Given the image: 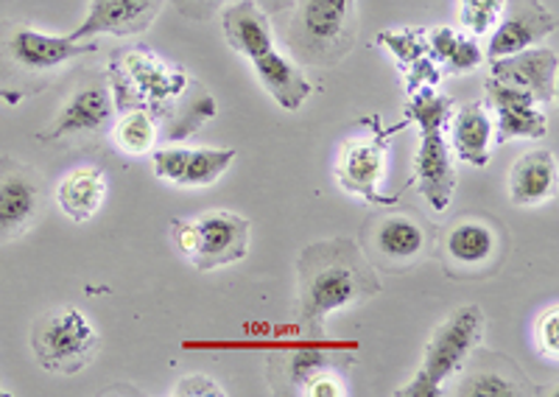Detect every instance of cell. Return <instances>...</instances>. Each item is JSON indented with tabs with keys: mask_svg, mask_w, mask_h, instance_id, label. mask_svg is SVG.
I'll return each mask as SVG.
<instances>
[{
	"mask_svg": "<svg viewBox=\"0 0 559 397\" xmlns=\"http://www.w3.org/2000/svg\"><path fill=\"white\" fill-rule=\"evenodd\" d=\"M107 82L118 112L143 109L168 141H185L216 118V101L191 73L143 46L112 57Z\"/></svg>",
	"mask_w": 559,
	"mask_h": 397,
	"instance_id": "cell-1",
	"label": "cell"
},
{
	"mask_svg": "<svg viewBox=\"0 0 559 397\" xmlns=\"http://www.w3.org/2000/svg\"><path fill=\"white\" fill-rule=\"evenodd\" d=\"M297 314L311 334L342 308L381 294V280L361 246L349 238H328L302 250L297 263Z\"/></svg>",
	"mask_w": 559,
	"mask_h": 397,
	"instance_id": "cell-2",
	"label": "cell"
},
{
	"mask_svg": "<svg viewBox=\"0 0 559 397\" xmlns=\"http://www.w3.org/2000/svg\"><path fill=\"white\" fill-rule=\"evenodd\" d=\"M98 51V39L43 34L20 20H0V101L17 107L39 96L73 59Z\"/></svg>",
	"mask_w": 559,
	"mask_h": 397,
	"instance_id": "cell-3",
	"label": "cell"
},
{
	"mask_svg": "<svg viewBox=\"0 0 559 397\" xmlns=\"http://www.w3.org/2000/svg\"><path fill=\"white\" fill-rule=\"evenodd\" d=\"M451 96L437 93V87H423L412 93L406 104V121L419 127L417 157H414V182H417L419 196L428 198V205L437 213H445L451 205L453 191H456V168H453L451 146H448L442 129L453 116Z\"/></svg>",
	"mask_w": 559,
	"mask_h": 397,
	"instance_id": "cell-4",
	"label": "cell"
},
{
	"mask_svg": "<svg viewBox=\"0 0 559 397\" xmlns=\"http://www.w3.org/2000/svg\"><path fill=\"white\" fill-rule=\"evenodd\" d=\"M292 12L286 46L297 62L333 68L356 48V0H297Z\"/></svg>",
	"mask_w": 559,
	"mask_h": 397,
	"instance_id": "cell-5",
	"label": "cell"
},
{
	"mask_svg": "<svg viewBox=\"0 0 559 397\" xmlns=\"http://www.w3.org/2000/svg\"><path fill=\"white\" fill-rule=\"evenodd\" d=\"M484 311L478 305L456 308L445 322L433 327L428 339L419 372L403 386L401 397H437L442 395V384L453 378L484 336Z\"/></svg>",
	"mask_w": 559,
	"mask_h": 397,
	"instance_id": "cell-6",
	"label": "cell"
},
{
	"mask_svg": "<svg viewBox=\"0 0 559 397\" xmlns=\"http://www.w3.org/2000/svg\"><path fill=\"white\" fill-rule=\"evenodd\" d=\"M32 350L43 370L76 375L96 361L102 336L79 308H51L32 325Z\"/></svg>",
	"mask_w": 559,
	"mask_h": 397,
	"instance_id": "cell-7",
	"label": "cell"
},
{
	"mask_svg": "<svg viewBox=\"0 0 559 397\" xmlns=\"http://www.w3.org/2000/svg\"><path fill=\"white\" fill-rule=\"evenodd\" d=\"M249 221L238 213L207 210L197 218H174L171 236L185 261L199 272H213L247 257Z\"/></svg>",
	"mask_w": 559,
	"mask_h": 397,
	"instance_id": "cell-8",
	"label": "cell"
},
{
	"mask_svg": "<svg viewBox=\"0 0 559 397\" xmlns=\"http://www.w3.org/2000/svg\"><path fill=\"white\" fill-rule=\"evenodd\" d=\"M439 257L453 280H481L496 275L507 257V232L496 218L462 216L439 238Z\"/></svg>",
	"mask_w": 559,
	"mask_h": 397,
	"instance_id": "cell-9",
	"label": "cell"
},
{
	"mask_svg": "<svg viewBox=\"0 0 559 397\" xmlns=\"http://www.w3.org/2000/svg\"><path fill=\"white\" fill-rule=\"evenodd\" d=\"M364 255L376 269L408 272L433 250V230L426 218L408 210L383 213L364 225Z\"/></svg>",
	"mask_w": 559,
	"mask_h": 397,
	"instance_id": "cell-10",
	"label": "cell"
},
{
	"mask_svg": "<svg viewBox=\"0 0 559 397\" xmlns=\"http://www.w3.org/2000/svg\"><path fill=\"white\" fill-rule=\"evenodd\" d=\"M361 123L369 127V135L347 141L338 152L336 160V182L342 191L356 193V196L367 198L369 205L392 207L397 205V196H383L381 185L386 177V152L392 143L394 132H401L406 121L397 127H383L381 118H364Z\"/></svg>",
	"mask_w": 559,
	"mask_h": 397,
	"instance_id": "cell-11",
	"label": "cell"
},
{
	"mask_svg": "<svg viewBox=\"0 0 559 397\" xmlns=\"http://www.w3.org/2000/svg\"><path fill=\"white\" fill-rule=\"evenodd\" d=\"M115 112L118 109H115L109 82L107 79H93L68 98L51 129L39 132L37 141L43 146H53V143L64 141H73L79 146H98L112 129Z\"/></svg>",
	"mask_w": 559,
	"mask_h": 397,
	"instance_id": "cell-12",
	"label": "cell"
},
{
	"mask_svg": "<svg viewBox=\"0 0 559 397\" xmlns=\"http://www.w3.org/2000/svg\"><path fill=\"white\" fill-rule=\"evenodd\" d=\"M43 213V173L14 157H0V244H12L26 236Z\"/></svg>",
	"mask_w": 559,
	"mask_h": 397,
	"instance_id": "cell-13",
	"label": "cell"
},
{
	"mask_svg": "<svg viewBox=\"0 0 559 397\" xmlns=\"http://www.w3.org/2000/svg\"><path fill=\"white\" fill-rule=\"evenodd\" d=\"M462 378L453 395L464 397H540L546 389L534 386L526 372L501 352L473 350L462 364Z\"/></svg>",
	"mask_w": 559,
	"mask_h": 397,
	"instance_id": "cell-14",
	"label": "cell"
},
{
	"mask_svg": "<svg viewBox=\"0 0 559 397\" xmlns=\"http://www.w3.org/2000/svg\"><path fill=\"white\" fill-rule=\"evenodd\" d=\"M557 32V14L540 0H507L496 32L489 37L487 59H501L509 53L526 51Z\"/></svg>",
	"mask_w": 559,
	"mask_h": 397,
	"instance_id": "cell-15",
	"label": "cell"
},
{
	"mask_svg": "<svg viewBox=\"0 0 559 397\" xmlns=\"http://www.w3.org/2000/svg\"><path fill=\"white\" fill-rule=\"evenodd\" d=\"M236 163L233 148H159L154 152V177L177 188H207Z\"/></svg>",
	"mask_w": 559,
	"mask_h": 397,
	"instance_id": "cell-16",
	"label": "cell"
},
{
	"mask_svg": "<svg viewBox=\"0 0 559 397\" xmlns=\"http://www.w3.org/2000/svg\"><path fill=\"white\" fill-rule=\"evenodd\" d=\"M484 91H487V104L498 116V121L492 123V141L509 143L518 137L540 141L548 135V118L537 109V101L528 93L489 76L484 82Z\"/></svg>",
	"mask_w": 559,
	"mask_h": 397,
	"instance_id": "cell-17",
	"label": "cell"
},
{
	"mask_svg": "<svg viewBox=\"0 0 559 397\" xmlns=\"http://www.w3.org/2000/svg\"><path fill=\"white\" fill-rule=\"evenodd\" d=\"M557 51L554 48H526L489 62V79L528 93L537 104L557 98Z\"/></svg>",
	"mask_w": 559,
	"mask_h": 397,
	"instance_id": "cell-18",
	"label": "cell"
},
{
	"mask_svg": "<svg viewBox=\"0 0 559 397\" xmlns=\"http://www.w3.org/2000/svg\"><path fill=\"white\" fill-rule=\"evenodd\" d=\"M166 7V0H90V12L73 39H96L102 34L112 37H132L154 26Z\"/></svg>",
	"mask_w": 559,
	"mask_h": 397,
	"instance_id": "cell-19",
	"label": "cell"
},
{
	"mask_svg": "<svg viewBox=\"0 0 559 397\" xmlns=\"http://www.w3.org/2000/svg\"><path fill=\"white\" fill-rule=\"evenodd\" d=\"M557 193V160L546 148L526 152L509 171V198L518 207L546 205Z\"/></svg>",
	"mask_w": 559,
	"mask_h": 397,
	"instance_id": "cell-20",
	"label": "cell"
},
{
	"mask_svg": "<svg viewBox=\"0 0 559 397\" xmlns=\"http://www.w3.org/2000/svg\"><path fill=\"white\" fill-rule=\"evenodd\" d=\"M224 37L229 48L249 59H258L261 53L274 48V32L269 23V14L252 0H238L222 14Z\"/></svg>",
	"mask_w": 559,
	"mask_h": 397,
	"instance_id": "cell-21",
	"label": "cell"
},
{
	"mask_svg": "<svg viewBox=\"0 0 559 397\" xmlns=\"http://www.w3.org/2000/svg\"><path fill=\"white\" fill-rule=\"evenodd\" d=\"M252 62L254 73H258V79H261L263 87L269 91V96H272L283 109L297 112V109L311 98L313 87L306 79V73L299 71L292 59H286L283 53L274 51V48L272 51L261 53L258 59H252Z\"/></svg>",
	"mask_w": 559,
	"mask_h": 397,
	"instance_id": "cell-22",
	"label": "cell"
},
{
	"mask_svg": "<svg viewBox=\"0 0 559 397\" xmlns=\"http://www.w3.org/2000/svg\"><path fill=\"white\" fill-rule=\"evenodd\" d=\"M104 198H107V177L96 166H82L76 171H70L57 188L59 207L76 225L96 216L102 210Z\"/></svg>",
	"mask_w": 559,
	"mask_h": 397,
	"instance_id": "cell-23",
	"label": "cell"
},
{
	"mask_svg": "<svg viewBox=\"0 0 559 397\" xmlns=\"http://www.w3.org/2000/svg\"><path fill=\"white\" fill-rule=\"evenodd\" d=\"M453 152L459 160L473 168H484L489 163V143H492V118L487 116V104L467 101L453 116Z\"/></svg>",
	"mask_w": 559,
	"mask_h": 397,
	"instance_id": "cell-24",
	"label": "cell"
},
{
	"mask_svg": "<svg viewBox=\"0 0 559 397\" xmlns=\"http://www.w3.org/2000/svg\"><path fill=\"white\" fill-rule=\"evenodd\" d=\"M428 57L445 73H473L481 64L484 53L476 39L464 37L448 26L428 28Z\"/></svg>",
	"mask_w": 559,
	"mask_h": 397,
	"instance_id": "cell-25",
	"label": "cell"
},
{
	"mask_svg": "<svg viewBox=\"0 0 559 397\" xmlns=\"http://www.w3.org/2000/svg\"><path fill=\"white\" fill-rule=\"evenodd\" d=\"M109 137L118 146V152L129 154V157H143L157 143L159 127L143 109H129V112H121V118L112 123Z\"/></svg>",
	"mask_w": 559,
	"mask_h": 397,
	"instance_id": "cell-26",
	"label": "cell"
},
{
	"mask_svg": "<svg viewBox=\"0 0 559 397\" xmlns=\"http://www.w3.org/2000/svg\"><path fill=\"white\" fill-rule=\"evenodd\" d=\"M378 43L386 46V51L397 59L401 71L417 59L428 57V28H403V32H381Z\"/></svg>",
	"mask_w": 559,
	"mask_h": 397,
	"instance_id": "cell-27",
	"label": "cell"
},
{
	"mask_svg": "<svg viewBox=\"0 0 559 397\" xmlns=\"http://www.w3.org/2000/svg\"><path fill=\"white\" fill-rule=\"evenodd\" d=\"M324 361H328V356H324L322 350H294L286 359H277L280 381H283V384H292L294 389L302 392L308 378L328 366Z\"/></svg>",
	"mask_w": 559,
	"mask_h": 397,
	"instance_id": "cell-28",
	"label": "cell"
},
{
	"mask_svg": "<svg viewBox=\"0 0 559 397\" xmlns=\"http://www.w3.org/2000/svg\"><path fill=\"white\" fill-rule=\"evenodd\" d=\"M507 0H459V20L471 34H487L498 26Z\"/></svg>",
	"mask_w": 559,
	"mask_h": 397,
	"instance_id": "cell-29",
	"label": "cell"
},
{
	"mask_svg": "<svg viewBox=\"0 0 559 397\" xmlns=\"http://www.w3.org/2000/svg\"><path fill=\"white\" fill-rule=\"evenodd\" d=\"M557 305L551 308V311H546V314L537 320V327H534V339H537V347H540V352L546 356V359L557 361L559 356V334H557Z\"/></svg>",
	"mask_w": 559,
	"mask_h": 397,
	"instance_id": "cell-30",
	"label": "cell"
},
{
	"mask_svg": "<svg viewBox=\"0 0 559 397\" xmlns=\"http://www.w3.org/2000/svg\"><path fill=\"white\" fill-rule=\"evenodd\" d=\"M171 3L182 17L197 20V23H207V20H213V14H216L224 3H229V0H171Z\"/></svg>",
	"mask_w": 559,
	"mask_h": 397,
	"instance_id": "cell-31",
	"label": "cell"
},
{
	"mask_svg": "<svg viewBox=\"0 0 559 397\" xmlns=\"http://www.w3.org/2000/svg\"><path fill=\"white\" fill-rule=\"evenodd\" d=\"M338 384H342V381L333 378L331 372H328V366H324V370H319L317 375H311V378H308V384L302 386V392H306V395H311V397L347 395V389H344V386H338Z\"/></svg>",
	"mask_w": 559,
	"mask_h": 397,
	"instance_id": "cell-32",
	"label": "cell"
},
{
	"mask_svg": "<svg viewBox=\"0 0 559 397\" xmlns=\"http://www.w3.org/2000/svg\"><path fill=\"white\" fill-rule=\"evenodd\" d=\"M252 3H258L266 14H283V12H292V7L297 3V0H252Z\"/></svg>",
	"mask_w": 559,
	"mask_h": 397,
	"instance_id": "cell-33",
	"label": "cell"
}]
</instances>
